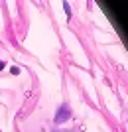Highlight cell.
Returning a JSON list of instances; mask_svg holds the SVG:
<instances>
[{"label": "cell", "mask_w": 128, "mask_h": 132, "mask_svg": "<svg viewBox=\"0 0 128 132\" xmlns=\"http://www.w3.org/2000/svg\"><path fill=\"white\" fill-rule=\"evenodd\" d=\"M67 116H69V109H67V106H61V109H59V112H57V116H55V120L61 122V120H65Z\"/></svg>", "instance_id": "6da1fadb"}, {"label": "cell", "mask_w": 128, "mask_h": 132, "mask_svg": "<svg viewBox=\"0 0 128 132\" xmlns=\"http://www.w3.org/2000/svg\"><path fill=\"white\" fill-rule=\"evenodd\" d=\"M0 69H4V63H2V61H0Z\"/></svg>", "instance_id": "7a4b0ae2"}]
</instances>
